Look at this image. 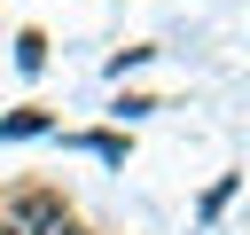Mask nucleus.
<instances>
[{
	"instance_id": "1",
	"label": "nucleus",
	"mask_w": 250,
	"mask_h": 235,
	"mask_svg": "<svg viewBox=\"0 0 250 235\" xmlns=\"http://www.w3.org/2000/svg\"><path fill=\"white\" fill-rule=\"evenodd\" d=\"M55 219H62V204H55V196H47V188H31V196H23V204H16V219H8V227H16V235H23V227H31V235H47V227H55Z\"/></svg>"
},
{
	"instance_id": "2",
	"label": "nucleus",
	"mask_w": 250,
	"mask_h": 235,
	"mask_svg": "<svg viewBox=\"0 0 250 235\" xmlns=\"http://www.w3.org/2000/svg\"><path fill=\"white\" fill-rule=\"evenodd\" d=\"M31 133H47V110H16V118H0V141H31Z\"/></svg>"
},
{
	"instance_id": "3",
	"label": "nucleus",
	"mask_w": 250,
	"mask_h": 235,
	"mask_svg": "<svg viewBox=\"0 0 250 235\" xmlns=\"http://www.w3.org/2000/svg\"><path fill=\"white\" fill-rule=\"evenodd\" d=\"M16 63H23V70H39V63H47V39H39V31H23V39H16Z\"/></svg>"
},
{
	"instance_id": "4",
	"label": "nucleus",
	"mask_w": 250,
	"mask_h": 235,
	"mask_svg": "<svg viewBox=\"0 0 250 235\" xmlns=\"http://www.w3.org/2000/svg\"><path fill=\"white\" fill-rule=\"evenodd\" d=\"M86 149H94L102 164H125V141H117V133H86Z\"/></svg>"
},
{
	"instance_id": "5",
	"label": "nucleus",
	"mask_w": 250,
	"mask_h": 235,
	"mask_svg": "<svg viewBox=\"0 0 250 235\" xmlns=\"http://www.w3.org/2000/svg\"><path fill=\"white\" fill-rule=\"evenodd\" d=\"M0 235H16V227H8V219H0Z\"/></svg>"
}]
</instances>
